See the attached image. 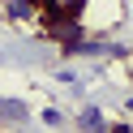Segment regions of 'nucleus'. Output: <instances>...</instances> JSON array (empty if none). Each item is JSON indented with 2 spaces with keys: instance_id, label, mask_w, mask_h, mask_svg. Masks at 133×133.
<instances>
[{
  "instance_id": "nucleus-1",
  "label": "nucleus",
  "mask_w": 133,
  "mask_h": 133,
  "mask_svg": "<svg viewBox=\"0 0 133 133\" xmlns=\"http://www.w3.org/2000/svg\"><path fill=\"white\" fill-rule=\"evenodd\" d=\"M47 26V39L52 43H60V52L69 56L73 47L86 39V26H82V13H52V17H43Z\"/></svg>"
},
{
  "instance_id": "nucleus-2",
  "label": "nucleus",
  "mask_w": 133,
  "mask_h": 133,
  "mask_svg": "<svg viewBox=\"0 0 133 133\" xmlns=\"http://www.w3.org/2000/svg\"><path fill=\"white\" fill-rule=\"evenodd\" d=\"M0 13L9 22H30L39 13V0H0Z\"/></svg>"
},
{
  "instance_id": "nucleus-3",
  "label": "nucleus",
  "mask_w": 133,
  "mask_h": 133,
  "mask_svg": "<svg viewBox=\"0 0 133 133\" xmlns=\"http://www.w3.org/2000/svg\"><path fill=\"white\" fill-rule=\"evenodd\" d=\"M0 120H13V124H26L30 120V107L22 99H0Z\"/></svg>"
},
{
  "instance_id": "nucleus-4",
  "label": "nucleus",
  "mask_w": 133,
  "mask_h": 133,
  "mask_svg": "<svg viewBox=\"0 0 133 133\" xmlns=\"http://www.w3.org/2000/svg\"><path fill=\"white\" fill-rule=\"evenodd\" d=\"M86 9V0H39V13L52 17V13H82Z\"/></svg>"
},
{
  "instance_id": "nucleus-5",
  "label": "nucleus",
  "mask_w": 133,
  "mask_h": 133,
  "mask_svg": "<svg viewBox=\"0 0 133 133\" xmlns=\"http://www.w3.org/2000/svg\"><path fill=\"white\" fill-rule=\"evenodd\" d=\"M77 124H86V129H103V112H99V107H82V112H77Z\"/></svg>"
},
{
  "instance_id": "nucleus-6",
  "label": "nucleus",
  "mask_w": 133,
  "mask_h": 133,
  "mask_svg": "<svg viewBox=\"0 0 133 133\" xmlns=\"http://www.w3.org/2000/svg\"><path fill=\"white\" fill-rule=\"evenodd\" d=\"M43 124H64V116L56 112V107H43Z\"/></svg>"
},
{
  "instance_id": "nucleus-7",
  "label": "nucleus",
  "mask_w": 133,
  "mask_h": 133,
  "mask_svg": "<svg viewBox=\"0 0 133 133\" xmlns=\"http://www.w3.org/2000/svg\"><path fill=\"white\" fill-rule=\"evenodd\" d=\"M124 107H129V112H133V95H129V99H124Z\"/></svg>"
}]
</instances>
